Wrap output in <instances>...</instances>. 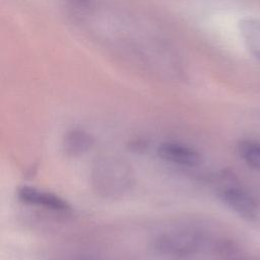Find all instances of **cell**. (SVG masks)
<instances>
[{
  "mask_svg": "<svg viewBox=\"0 0 260 260\" xmlns=\"http://www.w3.org/2000/svg\"><path fill=\"white\" fill-rule=\"evenodd\" d=\"M205 244V234L198 228L176 225L157 233L151 240V249L167 259L186 260L198 254Z\"/></svg>",
  "mask_w": 260,
  "mask_h": 260,
  "instance_id": "cell-1",
  "label": "cell"
},
{
  "mask_svg": "<svg viewBox=\"0 0 260 260\" xmlns=\"http://www.w3.org/2000/svg\"><path fill=\"white\" fill-rule=\"evenodd\" d=\"M91 184L100 196L118 198L131 190L134 174L131 166L123 158L104 155L92 165Z\"/></svg>",
  "mask_w": 260,
  "mask_h": 260,
  "instance_id": "cell-2",
  "label": "cell"
},
{
  "mask_svg": "<svg viewBox=\"0 0 260 260\" xmlns=\"http://www.w3.org/2000/svg\"><path fill=\"white\" fill-rule=\"evenodd\" d=\"M218 196L228 207L245 219L253 220L258 215L260 205L257 198L233 180L218 189Z\"/></svg>",
  "mask_w": 260,
  "mask_h": 260,
  "instance_id": "cell-3",
  "label": "cell"
},
{
  "mask_svg": "<svg viewBox=\"0 0 260 260\" xmlns=\"http://www.w3.org/2000/svg\"><path fill=\"white\" fill-rule=\"evenodd\" d=\"M16 196L20 202L27 205L58 212L71 210V205L63 197L37 187L20 186L16 191Z\"/></svg>",
  "mask_w": 260,
  "mask_h": 260,
  "instance_id": "cell-4",
  "label": "cell"
},
{
  "mask_svg": "<svg viewBox=\"0 0 260 260\" xmlns=\"http://www.w3.org/2000/svg\"><path fill=\"white\" fill-rule=\"evenodd\" d=\"M156 152L165 161L181 167H196L202 160V156L198 150L178 141L161 142Z\"/></svg>",
  "mask_w": 260,
  "mask_h": 260,
  "instance_id": "cell-5",
  "label": "cell"
},
{
  "mask_svg": "<svg viewBox=\"0 0 260 260\" xmlns=\"http://www.w3.org/2000/svg\"><path fill=\"white\" fill-rule=\"evenodd\" d=\"M94 145L93 136L80 128L68 130L63 136L62 146L68 156L76 157L89 151Z\"/></svg>",
  "mask_w": 260,
  "mask_h": 260,
  "instance_id": "cell-6",
  "label": "cell"
},
{
  "mask_svg": "<svg viewBox=\"0 0 260 260\" xmlns=\"http://www.w3.org/2000/svg\"><path fill=\"white\" fill-rule=\"evenodd\" d=\"M240 32L251 54L260 60V18H245L240 22Z\"/></svg>",
  "mask_w": 260,
  "mask_h": 260,
  "instance_id": "cell-7",
  "label": "cell"
},
{
  "mask_svg": "<svg viewBox=\"0 0 260 260\" xmlns=\"http://www.w3.org/2000/svg\"><path fill=\"white\" fill-rule=\"evenodd\" d=\"M238 153L240 157L251 168L260 170V141L241 140L238 143Z\"/></svg>",
  "mask_w": 260,
  "mask_h": 260,
  "instance_id": "cell-8",
  "label": "cell"
},
{
  "mask_svg": "<svg viewBox=\"0 0 260 260\" xmlns=\"http://www.w3.org/2000/svg\"><path fill=\"white\" fill-rule=\"evenodd\" d=\"M83 260H95V259H83Z\"/></svg>",
  "mask_w": 260,
  "mask_h": 260,
  "instance_id": "cell-9",
  "label": "cell"
}]
</instances>
